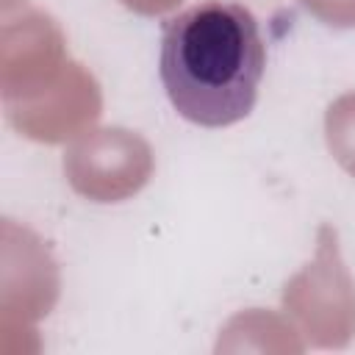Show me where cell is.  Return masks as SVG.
<instances>
[{"mask_svg": "<svg viewBox=\"0 0 355 355\" xmlns=\"http://www.w3.org/2000/svg\"><path fill=\"white\" fill-rule=\"evenodd\" d=\"M266 67V47L250 8L202 0L164 22L158 75L175 111L200 128L244 119Z\"/></svg>", "mask_w": 355, "mask_h": 355, "instance_id": "cell-1", "label": "cell"}]
</instances>
